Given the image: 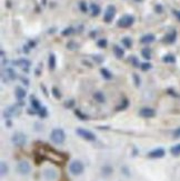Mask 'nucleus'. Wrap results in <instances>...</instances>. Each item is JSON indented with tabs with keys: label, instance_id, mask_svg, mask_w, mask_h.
Masks as SVG:
<instances>
[{
	"label": "nucleus",
	"instance_id": "f257e3e1",
	"mask_svg": "<svg viewBox=\"0 0 180 181\" xmlns=\"http://www.w3.org/2000/svg\"><path fill=\"white\" fill-rule=\"evenodd\" d=\"M50 140L56 145H62L66 140V133L62 129H54L50 133Z\"/></svg>",
	"mask_w": 180,
	"mask_h": 181
},
{
	"label": "nucleus",
	"instance_id": "a19ab883",
	"mask_svg": "<svg viewBox=\"0 0 180 181\" xmlns=\"http://www.w3.org/2000/svg\"><path fill=\"white\" fill-rule=\"evenodd\" d=\"M93 60H96L97 62H98V63H101V62L103 61V58L102 57H101V56H93Z\"/></svg>",
	"mask_w": 180,
	"mask_h": 181
},
{
	"label": "nucleus",
	"instance_id": "b1692460",
	"mask_svg": "<svg viewBox=\"0 0 180 181\" xmlns=\"http://www.w3.org/2000/svg\"><path fill=\"white\" fill-rule=\"evenodd\" d=\"M141 56L146 60H150L151 59V49L150 48H144L141 50Z\"/></svg>",
	"mask_w": 180,
	"mask_h": 181
},
{
	"label": "nucleus",
	"instance_id": "20e7f679",
	"mask_svg": "<svg viewBox=\"0 0 180 181\" xmlns=\"http://www.w3.org/2000/svg\"><path fill=\"white\" fill-rule=\"evenodd\" d=\"M76 133L78 136H80L82 139L87 140V141H95L96 140V135L89 131V130L84 129V128H78L76 130Z\"/></svg>",
	"mask_w": 180,
	"mask_h": 181
},
{
	"label": "nucleus",
	"instance_id": "58836bf2",
	"mask_svg": "<svg viewBox=\"0 0 180 181\" xmlns=\"http://www.w3.org/2000/svg\"><path fill=\"white\" fill-rule=\"evenodd\" d=\"M77 47H78V46L76 45L74 41H70L69 43H67V48L68 49H71V50H72V49H76Z\"/></svg>",
	"mask_w": 180,
	"mask_h": 181
},
{
	"label": "nucleus",
	"instance_id": "6ab92c4d",
	"mask_svg": "<svg viewBox=\"0 0 180 181\" xmlns=\"http://www.w3.org/2000/svg\"><path fill=\"white\" fill-rule=\"evenodd\" d=\"M162 61H164V63H175V62H176V57H175L174 55L169 53V55H166L162 57Z\"/></svg>",
	"mask_w": 180,
	"mask_h": 181
},
{
	"label": "nucleus",
	"instance_id": "de8ad7c7",
	"mask_svg": "<svg viewBox=\"0 0 180 181\" xmlns=\"http://www.w3.org/2000/svg\"><path fill=\"white\" fill-rule=\"evenodd\" d=\"M42 3H43V5H46V0H42Z\"/></svg>",
	"mask_w": 180,
	"mask_h": 181
},
{
	"label": "nucleus",
	"instance_id": "6e6552de",
	"mask_svg": "<svg viewBox=\"0 0 180 181\" xmlns=\"http://www.w3.org/2000/svg\"><path fill=\"white\" fill-rule=\"evenodd\" d=\"M30 165L29 162L27 161H20L19 163H18V166H17V170H18V172H19L20 175H28L30 172Z\"/></svg>",
	"mask_w": 180,
	"mask_h": 181
},
{
	"label": "nucleus",
	"instance_id": "cd10ccee",
	"mask_svg": "<svg viewBox=\"0 0 180 181\" xmlns=\"http://www.w3.org/2000/svg\"><path fill=\"white\" fill-rule=\"evenodd\" d=\"M151 68H152V65H151L150 62H144V63L140 65V69H141L142 71H148Z\"/></svg>",
	"mask_w": 180,
	"mask_h": 181
},
{
	"label": "nucleus",
	"instance_id": "4468645a",
	"mask_svg": "<svg viewBox=\"0 0 180 181\" xmlns=\"http://www.w3.org/2000/svg\"><path fill=\"white\" fill-rule=\"evenodd\" d=\"M93 99L98 102V104H105V101H106V97H105V94L102 92H100V91H97L93 94Z\"/></svg>",
	"mask_w": 180,
	"mask_h": 181
},
{
	"label": "nucleus",
	"instance_id": "9b49d317",
	"mask_svg": "<svg viewBox=\"0 0 180 181\" xmlns=\"http://www.w3.org/2000/svg\"><path fill=\"white\" fill-rule=\"evenodd\" d=\"M139 114L144 118H152V117L156 116V111L151 108H142L140 111H139Z\"/></svg>",
	"mask_w": 180,
	"mask_h": 181
},
{
	"label": "nucleus",
	"instance_id": "e433bc0d",
	"mask_svg": "<svg viewBox=\"0 0 180 181\" xmlns=\"http://www.w3.org/2000/svg\"><path fill=\"white\" fill-rule=\"evenodd\" d=\"M7 171H8V167H7V165L5 162H2L1 163V175L5 176L7 173Z\"/></svg>",
	"mask_w": 180,
	"mask_h": 181
},
{
	"label": "nucleus",
	"instance_id": "c85d7f7f",
	"mask_svg": "<svg viewBox=\"0 0 180 181\" xmlns=\"http://www.w3.org/2000/svg\"><path fill=\"white\" fill-rule=\"evenodd\" d=\"M72 32H74V28H72V27H68V28H66V29H64L61 31V35L64 37H67V36H70Z\"/></svg>",
	"mask_w": 180,
	"mask_h": 181
},
{
	"label": "nucleus",
	"instance_id": "79ce46f5",
	"mask_svg": "<svg viewBox=\"0 0 180 181\" xmlns=\"http://www.w3.org/2000/svg\"><path fill=\"white\" fill-rule=\"evenodd\" d=\"M76 116H78L79 118H81V119H86V118H87V116H84V114H81V112L79 111V110H77V111H76Z\"/></svg>",
	"mask_w": 180,
	"mask_h": 181
},
{
	"label": "nucleus",
	"instance_id": "bb28decb",
	"mask_svg": "<svg viewBox=\"0 0 180 181\" xmlns=\"http://www.w3.org/2000/svg\"><path fill=\"white\" fill-rule=\"evenodd\" d=\"M97 46L101 49L106 48L107 46H108V40H107V39H99V40L97 41Z\"/></svg>",
	"mask_w": 180,
	"mask_h": 181
},
{
	"label": "nucleus",
	"instance_id": "7c9ffc66",
	"mask_svg": "<svg viewBox=\"0 0 180 181\" xmlns=\"http://www.w3.org/2000/svg\"><path fill=\"white\" fill-rule=\"evenodd\" d=\"M38 114L40 118H46V117L48 116V112H47V109L45 107H41V109L38 110Z\"/></svg>",
	"mask_w": 180,
	"mask_h": 181
},
{
	"label": "nucleus",
	"instance_id": "09e8293b",
	"mask_svg": "<svg viewBox=\"0 0 180 181\" xmlns=\"http://www.w3.org/2000/svg\"><path fill=\"white\" fill-rule=\"evenodd\" d=\"M136 1H141V0H136Z\"/></svg>",
	"mask_w": 180,
	"mask_h": 181
},
{
	"label": "nucleus",
	"instance_id": "f704fd0d",
	"mask_svg": "<svg viewBox=\"0 0 180 181\" xmlns=\"http://www.w3.org/2000/svg\"><path fill=\"white\" fill-rule=\"evenodd\" d=\"M172 137H174V139H179L180 138V127L174 130V132H172Z\"/></svg>",
	"mask_w": 180,
	"mask_h": 181
},
{
	"label": "nucleus",
	"instance_id": "1a4fd4ad",
	"mask_svg": "<svg viewBox=\"0 0 180 181\" xmlns=\"http://www.w3.org/2000/svg\"><path fill=\"white\" fill-rule=\"evenodd\" d=\"M176 40H177V31H176V30H172L171 32L167 33V35L164 37V43H168V45L175 43Z\"/></svg>",
	"mask_w": 180,
	"mask_h": 181
},
{
	"label": "nucleus",
	"instance_id": "2f4dec72",
	"mask_svg": "<svg viewBox=\"0 0 180 181\" xmlns=\"http://www.w3.org/2000/svg\"><path fill=\"white\" fill-rule=\"evenodd\" d=\"M111 172H112V168L110 166H105L102 168V173L105 176H109Z\"/></svg>",
	"mask_w": 180,
	"mask_h": 181
},
{
	"label": "nucleus",
	"instance_id": "ea45409f",
	"mask_svg": "<svg viewBox=\"0 0 180 181\" xmlns=\"http://www.w3.org/2000/svg\"><path fill=\"white\" fill-rule=\"evenodd\" d=\"M172 13H174V16L177 18V20L180 22V11H179V10L174 9V10H172Z\"/></svg>",
	"mask_w": 180,
	"mask_h": 181
},
{
	"label": "nucleus",
	"instance_id": "4c0bfd02",
	"mask_svg": "<svg viewBox=\"0 0 180 181\" xmlns=\"http://www.w3.org/2000/svg\"><path fill=\"white\" fill-rule=\"evenodd\" d=\"M127 106H128V100H127V99H125V100L122 101V104H120L119 107L117 108V110H123L126 107H127Z\"/></svg>",
	"mask_w": 180,
	"mask_h": 181
},
{
	"label": "nucleus",
	"instance_id": "c756f323",
	"mask_svg": "<svg viewBox=\"0 0 180 181\" xmlns=\"http://www.w3.org/2000/svg\"><path fill=\"white\" fill-rule=\"evenodd\" d=\"M79 9H80L81 12L86 13L88 11V7H87V3H86V1H80L79 2Z\"/></svg>",
	"mask_w": 180,
	"mask_h": 181
},
{
	"label": "nucleus",
	"instance_id": "0eeeda50",
	"mask_svg": "<svg viewBox=\"0 0 180 181\" xmlns=\"http://www.w3.org/2000/svg\"><path fill=\"white\" fill-rule=\"evenodd\" d=\"M164 155H166V150H164V148L159 147V148H156L154 149V150H151L147 155L151 159H160V158H164Z\"/></svg>",
	"mask_w": 180,
	"mask_h": 181
},
{
	"label": "nucleus",
	"instance_id": "f3484780",
	"mask_svg": "<svg viewBox=\"0 0 180 181\" xmlns=\"http://www.w3.org/2000/svg\"><path fill=\"white\" fill-rule=\"evenodd\" d=\"M15 92H16V98L18 100H22L23 98L26 97V90L21 87H17Z\"/></svg>",
	"mask_w": 180,
	"mask_h": 181
},
{
	"label": "nucleus",
	"instance_id": "423d86ee",
	"mask_svg": "<svg viewBox=\"0 0 180 181\" xmlns=\"http://www.w3.org/2000/svg\"><path fill=\"white\" fill-rule=\"evenodd\" d=\"M26 141H27L26 136L21 132H16L12 136V142L16 145H18V147H22V145H26Z\"/></svg>",
	"mask_w": 180,
	"mask_h": 181
},
{
	"label": "nucleus",
	"instance_id": "473e14b6",
	"mask_svg": "<svg viewBox=\"0 0 180 181\" xmlns=\"http://www.w3.org/2000/svg\"><path fill=\"white\" fill-rule=\"evenodd\" d=\"M52 94H54V97L57 98V99H60L61 98L60 91L58 90V88H56V87L52 88Z\"/></svg>",
	"mask_w": 180,
	"mask_h": 181
},
{
	"label": "nucleus",
	"instance_id": "72a5a7b5",
	"mask_svg": "<svg viewBox=\"0 0 180 181\" xmlns=\"http://www.w3.org/2000/svg\"><path fill=\"white\" fill-rule=\"evenodd\" d=\"M132 78H133V81H135V84L136 87H139L140 86V78L137 73H133L132 74Z\"/></svg>",
	"mask_w": 180,
	"mask_h": 181
},
{
	"label": "nucleus",
	"instance_id": "aec40b11",
	"mask_svg": "<svg viewBox=\"0 0 180 181\" xmlns=\"http://www.w3.org/2000/svg\"><path fill=\"white\" fill-rule=\"evenodd\" d=\"M100 73L102 74V77L106 79V80H111L112 79V73L106 68H101L100 69Z\"/></svg>",
	"mask_w": 180,
	"mask_h": 181
},
{
	"label": "nucleus",
	"instance_id": "dca6fc26",
	"mask_svg": "<svg viewBox=\"0 0 180 181\" xmlns=\"http://www.w3.org/2000/svg\"><path fill=\"white\" fill-rule=\"evenodd\" d=\"M90 10H91V15H92L93 17L99 16L100 12H101V8H100L97 3H91V5H90Z\"/></svg>",
	"mask_w": 180,
	"mask_h": 181
},
{
	"label": "nucleus",
	"instance_id": "a18cd8bd",
	"mask_svg": "<svg viewBox=\"0 0 180 181\" xmlns=\"http://www.w3.org/2000/svg\"><path fill=\"white\" fill-rule=\"evenodd\" d=\"M35 46H36V42L32 41V40H30V41H29V47H30V48H33Z\"/></svg>",
	"mask_w": 180,
	"mask_h": 181
},
{
	"label": "nucleus",
	"instance_id": "5701e85b",
	"mask_svg": "<svg viewBox=\"0 0 180 181\" xmlns=\"http://www.w3.org/2000/svg\"><path fill=\"white\" fill-rule=\"evenodd\" d=\"M121 43L125 46V48H127V49H130L132 47V40H131V38H129V37H125V38H122Z\"/></svg>",
	"mask_w": 180,
	"mask_h": 181
},
{
	"label": "nucleus",
	"instance_id": "37998d69",
	"mask_svg": "<svg viewBox=\"0 0 180 181\" xmlns=\"http://www.w3.org/2000/svg\"><path fill=\"white\" fill-rule=\"evenodd\" d=\"M72 106H74V100H70L69 101V102H66V107H68V108H71L72 107Z\"/></svg>",
	"mask_w": 180,
	"mask_h": 181
},
{
	"label": "nucleus",
	"instance_id": "a878e982",
	"mask_svg": "<svg viewBox=\"0 0 180 181\" xmlns=\"http://www.w3.org/2000/svg\"><path fill=\"white\" fill-rule=\"evenodd\" d=\"M6 73H7V76L9 77V79H11V80H15V79H17V73H16V71H15L12 68H7L6 69Z\"/></svg>",
	"mask_w": 180,
	"mask_h": 181
},
{
	"label": "nucleus",
	"instance_id": "a211bd4d",
	"mask_svg": "<svg viewBox=\"0 0 180 181\" xmlns=\"http://www.w3.org/2000/svg\"><path fill=\"white\" fill-rule=\"evenodd\" d=\"M48 66L50 70H55L56 69V56L54 53H50L48 58Z\"/></svg>",
	"mask_w": 180,
	"mask_h": 181
},
{
	"label": "nucleus",
	"instance_id": "c9c22d12",
	"mask_svg": "<svg viewBox=\"0 0 180 181\" xmlns=\"http://www.w3.org/2000/svg\"><path fill=\"white\" fill-rule=\"evenodd\" d=\"M154 11H156L157 13H162V11H164V7L158 3V5L154 6Z\"/></svg>",
	"mask_w": 180,
	"mask_h": 181
},
{
	"label": "nucleus",
	"instance_id": "c03bdc74",
	"mask_svg": "<svg viewBox=\"0 0 180 181\" xmlns=\"http://www.w3.org/2000/svg\"><path fill=\"white\" fill-rule=\"evenodd\" d=\"M21 81H22V82L26 84V86H28V84H29V81H28V79H26V78H21Z\"/></svg>",
	"mask_w": 180,
	"mask_h": 181
},
{
	"label": "nucleus",
	"instance_id": "9d476101",
	"mask_svg": "<svg viewBox=\"0 0 180 181\" xmlns=\"http://www.w3.org/2000/svg\"><path fill=\"white\" fill-rule=\"evenodd\" d=\"M13 65L18 66V67H21V68H25L26 71H28V68L31 66V62L28 60V59H18L16 61H13Z\"/></svg>",
	"mask_w": 180,
	"mask_h": 181
},
{
	"label": "nucleus",
	"instance_id": "ddd939ff",
	"mask_svg": "<svg viewBox=\"0 0 180 181\" xmlns=\"http://www.w3.org/2000/svg\"><path fill=\"white\" fill-rule=\"evenodd\" d=\"M113 53H115V56H116L118 59H121L123 58V56H125V50L121 48V47H119L118 45H115L113 46Z\"/></svg>",
	"mask_w": 180,
	"mask_h": 181
},
{
	"label": "nucleus",
	"instance_id": "39448f33",
	"mask_svg": "<svg viewBox=\"0 0 180 181\" xmlns=\"http://www.w3.org/2000/svg\"><path fill=\"white\" fill-rule=\"evenodd\" d=\"M115 15H116V7L113 5H109L106 8L105 13H103V21L107 23H110L115 18Z\"/></svg>",
	"mask_w": 180,
	"mask_h": 181
},
{
	"label": "nucleus",
	"instance_id": "4be33fe9",
	"mask_svg": "<svg viewBox=\"0 0 180 181\" xmlns=\"http://www.w3.org/2000/svg\"><path fill=\"white\" fill-rule=\"evenodd\" d=\"M30 101H31V107H32V109H35V110L41 109V104H40L38 99H36V98L33 97V96H32V97L30 98Z\"/></svg>",
	"mask_w": 180,
	"mask_h": 181
},
{
	"label": "nucleus",
	"instance_id": "f03ea898",
	"mask_svg": "<svg viewBox=\"0 0 180 181\" xmlns=\"http://www.w3.org/2000/svg\"><path fill=\"white\" fill-rule=\"evenodd\" d=\"M85 170V166L80 160H74L69 165V171L71 175L74 176H79L81 175Z\"/></svg>",
	"mask_w": 180,
	"mask_h": 181
},
{
	"label": "nucleus",
	"instance_id": "7ed1b4c3",
	"mask_svg": "<svg viewBox=\"0 0 180 181\" xmlns=\"http://www.w3.org/2000/svg\"><path fill=\"white\" fill-rule=\"evenodd\" d=\"M133 22H135V17L131 16V15H125L118 20L117 26L119 28H129L133 25Z\"/></svg>",
	"mask_w": 180,
	"mask_h": 181
},
{
	"label": "nucleus",
	"instance_id": "393cba45",
	"mask_svg": "<svg viewBox=\"0 0 180 181\" xmlns=\"http://www.w3.org/2000/svg\"><path fill=\"white\" fill-rule=\"evenodd\" d=\"M129 61H130V63H131L133 67H136V68H138V67H140V62H139V59L136 57V56H130L129 57Z\"/></svg>",
	"mask_w": 180,
	"mask_h": 181
},
{
	"label": "nucleus",
	"instance_id": "49530a36",
	"mask_svg": "<svg viewBox=\"0 0 180 181\" xmlns=\"http://www.w3.org/2000/svg\"><path fill=\"white\" fill-rule=\"evenodd\" d=\"M96 35H97L96 31H91V33H90V37H92V38H93V37H96Z\"/></svg>",
	"mask_w": 180,
	"mask_h": 181
},
{
	"label": "nucleus",
	"instance_id": "412c9836",
	"mask_svg": "<svg viewBox=\"0 0 180 181\" xmlns=\"http://www.w3.org/2000/svg\"><path fill=\"white\" fill-rule=\"evenodd\" d=\"M170 153L174 155V157H179L180 155V143H177V145H175L171 147Z\"/></svg>",
	"mask_w": 180,
	"mask_h": 181
},
{
	"label": "nucleus",
	"instance_id": "2eb2a0df",
	"mask_svg": "<svg viewBox=\"0 0 180 181\" xmlns=\"http://www.w3.org/2000/svg\"><path fill=\"white\" fill-rule=\"evenodd\" d=\"M43 175H45V177L48 180H54V179H56V177H57V172L54 170V169H46L45 172H43Z\"/></svg>",
	"mask_w": 180,
	"mask_h": 181
},
{
	"label": "nucleus",
	"instance_id": "f8f14e48",
	"mask_svg": "<svg viewBox=\"0 0 180 181\" xmlns=\"http://www.w3.org/2000/svg\"><path fill=\"white\" fill-rule=\"evenodd\" d=\"M156 40V36L154 33H146L140 38V42L144 43V45H149V43H152V42Z\"/></svg>",
	"mask_w": 180,
	"mask_h": 181
}]
</instances>
